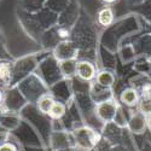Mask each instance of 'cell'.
Returning <instances> with one entry per match:
<instances>
[{
	"instance_id": "1",
	"label": "cell",
	"mask_w": 151,
	"mask_h": 151,
	"mask_svg": "<svg viewBox=\"0 0 151 151\" xmlns=\"http://www.w3.org/2000/svg\"><path fill=\"white\" fill-rule=\"evenodd\" d=\"M70 40L79 48L80 56L85 51H90L96 46L94 24L86 15H81L71 28Z\"/></svg>"
},
{
	"instance_id": "2",
	"label": "cell",
	"mask_w": 151,
	"mask_h": 151,
	"mask_svg": "<svg viewBox=\"0 0 151 151\" xmlns=\"http://www.w3.org/2000/svg\"><path fill=\"white\" fill-rule=\"evenodd\" d=\"M70 137L75 151H93L96 145L102 139L100 129H97L85 123L71 129Z\"/></svg>"
},
{
	"instance_id": "3",
	"label": "cell",
	"mask_w": 151,
	"mask_h": 151,
	"mask_svg": "<svg viewBox=\"0 0 151 151\" xmlns=\"http://www.w3.org/2000/svg\"><path fill=\"white\" fill-rule=\"evenodd\" d=\"M18 90H21V93L24 99L33 105L42 94L50 92V88L46 86V83L35 73L24 78V80L18 86Z\"/></svg>"
},
{
	"instance_id": "4",
	"label": "cell",
	"mask_w": 151,
	"mask_h": 151,
	"mask_svg": "<svg viewBox=\"0 0 151 151\" xmlns=\"http://www.w3.org/2000/svg\"><path fill=\"white\" fill-rule=\"evenodd\" d=\"M35 74L39 76L48 87H52L60 80H63V76L59 70V63L53 58V56L46 57L40 64H37Z\"/></svg>"
},
{
	"instance_id": "5",
	"label": "cell",
	"mask_w": 151,
	"mask_h": 151,
	"mask_svg": "<svg viewBox=\"0 0 151 151\" xmlns=\"http://www.w3.org/2000/svg\"><path fill=\"white\" fill-rule=\"evenodd\" d=\"M119 108H120V104L116 100V98L106 100V102L98 103L94 105V116L102 124L114 122Z\"/></svg>"
},
{
	"instance_id": "6",
	"label": "cell",
	"mask_w": 151,
	"mask_h": 151,
	"mask_svg": "<svg viewBox=\"0 0 151 151\" xmlns=\"http://www.w3.org/2000/svg\"><path fill=\"white\" fill-rule=\"evenodd\" d=\"M51 55L53 56V58L57 62H63V60H68V59H79L80 58L79 48L70 39L60 40L52 48Z\"/></svg>"
},
{
	"instance_id": "7",
	"label": "cell",
	"mask_w": 151,
	"mask_h": 151,
	"mask_svg": "<svg viewBox=\"0 0 151 151\" xmlns=\"http://www.w3.org/2000/svg\"><path fill=\"white\" fill-rule=\"evenodd\" d=\"M126 128L132 135H140L145 133L147 131L146 116H144L137 109H128V120Z\"/></svg>"
},
{
	"instance_id": "8",
	"label": "cell",
	"mask_w": 151,
	"mask_h": 151,
	"mask_svg": "<svg viewBox=\"0 0 151 151\" xmlns=\"http://www.w3.org/2000/svg\"><path fill=\"white\" fill-rule=\"evenodd\" d=\"M48 144H50V147L52 149V151H65L69 149H74L70 132L65 129L53 131L50 134Z\"/></svg>"
},
{
	"instance_id": "9",
	"label": "cell",
	"mask_w": 151,
	"mask_h": 151,
	"mask_svg": "<svg viewBox=\"0 0 151 151\" xmlns=\"http://www.w3.org/2000/svg\"><path fill=\"white\" fill-rule=\"evenodd\" d=\"M98 73L96 63L91 59H85V58H79L76 63V74L75 78H78L81 81L85 82H93L96 79V75Z\"/></svg>"
},
{
	"instance_id": "10",
	"label": "cell",
	"mask_w": 151,
	"mask_h": 151,
	"mask_svg": "<svg viewBox=\"0 0 151 151\" xmlns=\"http://www.w3.org/2000/svg\"><path fill=\"white\" fill-rule=\"evenodd\" d=\"M116 100L119 104L126 109H137L140 102V96L133 86H127L117 93Z\"/></svg>"
},
{
	"instance_id": "11",
	"label": "cell",
	"mask_w": 151,
	"mask_h": 151,
	"mask_svg": "<svg viewBox=\"0 0 151 151\" xmlns=\"http://www.w3.org/2000/svg\"><path fill=\"white\" fill-rule=\"evenodd\" d=\"M116 21L115 10L112 6L103 5L96 14V26L100 29H109Z\"/></svg>"
},
{
	"instance_id": "12",
	"label": "cell",
	"mask_w": 151,
	"mask_h": 151,
	"mask_svg": "<svg viewBox=\"0 0 151 151\" xmlns=\"http://www.w3.org/2000/svg\"><path fill=\"white\" fill-rule=\"evenodd\" d=\"M131 86L138 91L140 96V99L150 100L151 99V78L149 75L138 74L135 78L132 79Z\"/></svg>"
},
{
	"instance_id": "13",
	"label": "cell",
	"mask_w": 151,
	"mask_h": 151,
	"mask_svg": "<svg viewBox=\"0 0 151 151\" xmlns=\"http://www.w3.org/2000/svg\"><path fill=\"white\" fill-rule=\"evenodd\" d=\"M90 97H91L92 102L94 104L102 103V102H106V100L116 98L115 97V93H114V90H112V88H105V87H102V86L97 85L96 82H92L91 83V87H90Z\"/></svg>"
},
{
	"instance_id": "14",
	"label": "cell",
	"mask_w": 151,
	"mask_h": 151,
	"mask_svg": "<svg viewBox=\"0 0 151 151\" xmlns=\"http://www.w3.org/2000/svg\"><path fill=\"white\" fill-rule=\"evenodd\" d=\"M93 82H96L97 85L102 86V87H105V88L114 90V86L116 83V74L114 70L108 69V68L100 69V70H98Z\"/></svg>"
},
{
	"instance_id": "15",
	"label": "cell",
	"mask_w": 151,
	"mask_h": 151,
	"mask_svg": "<svg viewBox=\"0 0 151 151\" xmlns=\"http://www.w3.org/2000/svg\"><path fill=\"white\" fill-rule=\"evenodd\" d=\"M55 100H56V98L50 92H47V93L42 94L39 99L36 100V103L34 104V106H35V109L37 111L40 112V114L47 116V114L50 112V110H51V108H52V105L55 103Z\"/></svg>"
},
{
	"instance_id": "16",
	"label": "cell",
	"mask_w": 151,
	"mask_h": 151,
	"mask_svg": "<svg viewBox=\"0 0 151 151\" xmlns=\"http://www.w3.org/2000/svg\"><path fill=\"white\" fill-rule=\"evenodd\" d=\"M67 111H68V104L62 102V100L56 99L51 110H50V112L47 114V117L51 121H60L65 116Z\"/></svg>"
},
{
	"instance_id": "17",
	"label": "cell",
	"mask_w": 151,
	"mask_h": 151,
	"mask_svg": "<svg viewBox=\"0 0 151 151\" xmlns=\"http://www.w3.org/2000/svg\"><path fill=\"white\" fill-rule=\"evenodd\" d=\"M58 63H59V70H60L63 79L71 80L75 78L78 59H68V60H63V62H58Z\"/></svg>"
},
{
	"instance_id": "18",
	"label": "cell",
	"mask_w": 151,
	"mask_h": 151,
	"mask_svg": "<svg viewBox=\"0 0 151 151\" xmlns=\"http://www.w3.org/2000/svg\"><path fill=\"white\" fill-rule=\"evenodd\" d=\"M14 79V64L7 60H0V82L10 85Z\"/></svg>"
},
{
	"instance_id": "19",
	"label": "cell",
	"mask_w": 151,
	"mask_h": 151,
	"mask_svg": "<svg viewBox=\"0 0 151 151\" xmlns=\"http://www.w3.org/2000/svg\"><path fill=\"white\" fill-rule=\"evenodd\" d=\"M132 9L135 15H138L142 19H144L147 24L151 26V0H145L144 3L135 5Z\"/></svg>"
},
{
	"instance_id": "20",
	"label": "cell",
	"mask_w": 151,
	"mask_h": 151,
	"mask_svg": "<svg viewBox=\"0 0 151 151\" xmlns=\"http://www.w3.org/2000/svg\"><path fill=\"white\" fill-rule=\"evenodd\" d=\"M137 151H151V132L146 131L140 135H133Z\"/></svg>"
},
{
	"instance_id": "21",
	"label": "cell",
	"mask_w": 151,
	"mask_h": 151,
	"mask_svg": "<svg viewBox=\"0 0 151 151\" xmlns=\"http://www.w3.org/2000/svg\"><path fill=\"white\" fill-rule=\"evenodd\" d=\"M137 110L142 112L144 116H150L151 115V99L150 100H144V99H140L139 104L137 106Z\"/></svg>"
},
{
	"instance_id": "22",
	"label": "cell",
	"mask_w": 151,
	"mask_h": 151,
	"mask_svg": "<svg viewBox=\"0 0 151 151\" xmlns=\"http://www.w3.org/2000/svg\"><path fill=\"white\" fill-rule=\"evenodd\" d=\"M111 146L112 145L102 137V139H100L99 143L96 145V147L93 149V151H111Z\"/></svg>"
},
{
	"instance_id": "23",
	"label": "cell",
	"mask_w": 151,
	"mask_h": 151,
	"mask_svg": "<svg viewBox=\"0 0 151 151\" xmlns=\"http://www.w3.org/2000/svg\"><path fill=\"white\" fill-rule=\"evenodd\" d=\"M0 151H19V150H18L16 144L7 140V142H5L3 144H0Z\"/></svg>"
},
{
	"instance_id": "24",
	"label": "cell",
	"mask_w": 151,
	"mask_h": 151,
	"mask_svg": "<svg viewBox=\"0 0 151 151\" xmlns=\"http://www.w3.org/2000/svg\"><path fill=\"white\" fill-rule=\"evenodd\" d=\"M111 151H134V150L129 149L128 146H126L123 144H116L111 146Z\"/></svg>"
},
{
	"instance_id": "25",
	"label": "cell",
	"mask_w": 151,
	"mask_h": 151,
	"mask_svg": "<svg viewBox=\"0 0 151 151\" xmlns=\"http://www.w3.org/2000/svg\"><path fill=\"white\" fill-rule=\"evenodd\" d=\"M99 1L102 3L103 5H105V6H112V5L117 4L120 0H99Z\"/></svg>"
},
{
	"instance_id": "26",
	"label": "cell",
	"mask_w": 151,
	"mask_h": 151,
	"mask_svg": "<svg viewBox=\"0 0 151 151\" xmlns=\"http://www.w3.org/2000/svg\"><path fill=\"white\" fill-rule=\"evenodd\" d=\"M144 1H145V0H127V4H128L131 7H133V6L139 5V4L144 3Z\"/></svg>"
},
{
	"instance_id": "27",
	"label": "cell",
	"mask_w": 151,
	"mask_h": 151,
	"mask_svg": "<svg viewBox=\"0 0 151 151\" xmlns=\"http://www.w3.org/2000/svg\"><path fill=\"white\" fill-rule=\"evenodd\" d=\"M4 100H5V92L3 88H0V105L4 104Z\"/></svg>"
},
{
	"instance_id": "28",
	"label": "cell",
	"mask_w": 151,
	"mask_h": 151,
	"mask_svg": "<svg viewBox=\"0 0 151 151\" xmlns=\"http://www.w3.org/2000/svg\"><path fill=\"white\" fill-rule=\"evenodd\" d=\"M5 114H6V109H5L4 104H3V105H0V117L4 116Z\"/></svg>"
},
{
	"instance_id": "29",
	"label": "cell",
	"mask_w": 151,
	"mask_h": 151,
	"mask_svg": "<svg viewBox=\"0 0 151 151\" xmlns=\"http://www.w3.org/2000/svg\"><path fill=\"white\" fill-rule=\"evenodd\" d=\"M146 123H147V131L151 132V115L146 117Z\"/></svg>"
},
{
	"instance_id": "30",
	"label": "cell",
	"mask_w": 151,
	"mask_h": 151,
	"mask_svg": "<svg viewBox=\"0 0 151 151\" xmlns=\"http://www.w3.org/2000/svg\"><path fill=\"white\" fill-rule=\"evenodd\" d=\"M149 76H150V78H151V71H150V74H149Z\"/></svg>"
},
{
	"instance_id": "31",
	"label": "cell",
	"mask_w": 151,
	"mask_h": 151,
	"mask_svg": "<svg viewBox=\"0 0 151 151\" xmlns=\"http://www.w3.org/2000/svg\"><path fill=\"white\" fill-rule=\"evenodd\" d=\"M150 59H151V58H150Z\"/></svg>"
}]
</instances>
